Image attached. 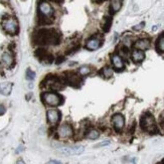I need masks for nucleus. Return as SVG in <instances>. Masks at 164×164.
Segmentation results:
<instances>
[{"label": "nucleus", "instance_id": "nucleus-7", "mask_svg": "<svg viewBox=\"0 0 164 164\" xmlns=\"http://www.w3.org/2000/svg\"><path fill=\"white\" fill-rule=\"evenodd\" d=\"M74 135V129L69 124H62L58 128V136L62 139H67Z\"/></svg>", "mask_w": 164, "mask_h": 164}, {"label": "nucleus", "instance_id": "nucleus-23", "mask_svg": "<svg viewBox=\"0 0 164 164\" xmlns=\"http://www.w3.org/2000/svg\"><path fill=\"white\" fill-rule=\"evenodd\" d=\"M25 76H26V80H28V81H33L34 78H35V73L33 71H31L30 69H27Z\"/></svg>", "mask_w": 164, "mask_h": 164}, {"label": "nucleus", "instance_id": "nucleus-30", "mask_svg": "<svg viewBox=\"0 0 164 164\" xmlns=\"http://www.w3.org/2000/svg\"><path fill=\"white\" fill-rule=\"evenodd\" d=\"M23 150H24V147H23V146H22V145H20V146H19V147L16 149V151H15V153H16V154H18V153H20V152H21V151H23Z\"/></svg>", "mask_w": 164, "mask_h": 164}, {"label": "nucleus", "instance_id": "nucleus-16", "mask_svg": "<svg viewBox=\"0 0 164 164\" xmlns=\"http://www.w3.org/2000/svg\"><path fill=\"white\" fill-rule=\"evenodd\" d=\"M131 58H132V61H133L134 62H141L144 61L145 54H144V52H143L142 50H134L133 51H132Z\"/></svg>", "mask_w": 164, "mask_h": 164}, {"label": "nucleus", "instance_id": "nucleus-27", "mask_svg": "<svg viewBox=\"0 0 164 164\" xmlns=\"http://www.w3.org/2000/svg\"><path fill=\"white\" fill-rule=\"evenodd\" d=\"M6 112V108L4 105L0 104V116H2V115H4Z\"/></svg>", "mask_w": 164, "mask_h": 164}, {"label": "nucleus", "instance_id": "nucleus-13", "mask_svg": "<svg viewBox=\"0 0 164 164\" xmlns=\"http://www.w3.org/2000/svg\"><path fill=\"white\" fill-rule=\"evenodd\" d=\"M135 50H146L150 47V40L148 38H140L134 44Z\"/></svg>", "mask_w": 164, "mask_h": 164}, {"label": "nucleus", "instance_id": "nucleus-21", "mask_svg": "<svg viewBox=\"0 0 164 164\" xmlns=\"http://www.w3.org/2000/svg\"><path fill=\"white\" fill-rule=\"evenodd\" d=\"M91 71H92V69H91L89 65H83V67L79 69V74L81 76H87L90 74Z\"/></svg>", "mask_w": 164, "mask_h": 164}, {"label": "nucleus", "instance_id": "nucleus-4", "mask_svg": "<svg viewBox=\"0 0 164 164\" xmlns=\"http://www.w3.org/2000/svg\"><path fill=\"white\" fill-rule=\"evenodd\" d=\"M41 100L45 105H48V106H58L62 103V98L60 95L55 94L54 92H47V93H43L41 95Z\"/></svg>", "mask_w": 164, "mask_h": 164}, {"label": "nucleus", "instance_id": "nucleus-3", "mask_svg": "<svg viewBox=\"0 0 164 164\" xmlns=\"http://www.w3.org/2000/svg\"><path fill=\"white\" fill-rule=\"evenodd\" d=\"M2 27L6 33L11 34V35H14V34L18 32V28H19L18 22L13 17H8V18L3 20Z\"/></svg>", "mask_w": 164, "mask_h": 164}, {"label": "nucleus", "instance_id": "nucleus-2", "mask_svg": "<svg viewBox=\"0 0 164 164\" xmlns=\"http://www.w3.org/2000/svg\"><path fill=\"white\" fill-rule=\"evenodd\" d=\"M140 125H141V128L143 130L149 134H155L158 132L154 117H153L150 113H146L143 115L141 118Z\"/></svg>", "mask_w": 164, "mask_h": 164}, {"label": "nucleus", "instance_id": "nucleus-33", "mask_svg": "<svg viewBox=\"0 0 164 164\" xmlns=\"http://www.w3.org/2000/svg\"><path fill=\"white\" fill-rule=\"evenodd\" d=\"M23 1H24V0H23Z\"/></svg>", "mask_w": 164, "mask_h": 164}, {"label": "nucleus", "instance_id": "nucleus-15", "mask_svg": "<svg viewBox=\"0 0 164 164\" xmlns=\"http://www.w3.org/2000/svg\"><path fill=\"white\" fill-rule=\"evenodd\" d=\"M12 91V84L5 82V83H1L0 84V94L3 96H8L10 95Z\"/></svg>", "mask_w": 164, "mask_h": 164}, {"label": "nucleus", "instance_id": "nucleus-25", "mask_svg": "<svg viewBox=\"0 0 164 164\" xmlns=\"http://www.w3.org/2000/svg\"><path fill=\"white\" fill-rule=\"evenodd\" d=\"M159 125H160V127L164 130V112H162L161 115H160V117H159Z\"/></svg>", "mask_w": 164, "mask_h": 164}, {"label": "nucleus", "instance_id": "nucleus-22", "mask_svg": "<svg viewBox=\"0 0 164 164\" xmlns=\"http://www.w3.org/2000/svg\"><path fill=\"white\" fill-rule=\"evenodd\" d=\"M69 80V84H71L72 86H74V87H78L79 86V83L81 82V80H80V76H76V75L72 76Z\"/></svg>", "mask_w": 164, "mask_h": 164}, {"label": "nucleus", "instance_id": "nucleus-32", "mask_svg": "<svg viewBox=\"0 0 164 164\" xmlns=\"http://www.w3.org/2000/svg\"><path fill=\"white\" fill-rule=\"evenodd\" d=\"M0 69H1V64H0Z\"/></svg>", "mask_w": 164, "mask_h": 164}, {"label": "nucleus", "instance_id": "nucleus-6", "mask_svg": "<svg viewBox=\"0 0 164 164\" xmlns=\"http://www.w3.org/2000/svg\"><path fill=\"white\" fill-rule=\"evenodd\" d=\"M85 150V147L82 145H75V146H65V147L60 148V151L65 155H80L82 154Z\"/></svg>", "mask_w": 164, "mask_h": 164}, {"label": "nucleus", "instance_id": "nucleus-10", "mask_svg": "<svg viewBox=\"0 0 164 164\" xmlns=\"http://www.w3.org/2000/svg\"><path fill=\"white\" fill-rule=\"evenodd\" d=\"M62 85H64L62 81H61L60 79H58L57 76H54V78H48L45 80V86L50 89L60 90V89H62Z\"/></svg>", "mask_w": 164, "mask_h": 164}, {"label": "nucleus", "instance_id": "nucleus-9", "mask_svg": "<svg viewBox=\"0 0 164 164\" xmlns=\"http://www.w3.org/2000/svg\"><path fill=\"white\" fill-rule=\"evenodd\" d=\"M47 118L48 123L51 125H57L61 119V114L58 110L55 109H50L47 112Z\"/></svg>", "mask_w": 164, "mask_h": 164}, {"label": "nucleus", "instance_id": "nucleus-26", "mask_svg": "<svg viewBox=\"0 0 164 164\" xmlns=\"http://www.w3.org/2000/svg\"><path fill=\"white\" fill-rule=\"evenodd\" d=\"M144 25H145V23H144V22H141V23L137 24V25L133 26V29H134V30H140V29L143 28V27H144Z\"/></svg>", "mask_w": 164, "mask_h": 164}, {"label": "nucleus", "instance_id": "nucleus-31", "mask_svg": "<svg viewBox=\"0 0 164 164\" xmlns=\"http://www.w3.org/2000/svg\"><path fill=\"white\" fill-rule=\"evenodd\" d=\"M16 164H26V163H25V162H24V161H23V160H21V159H19V160H18V161H17V163H16Z\"/></svg>", "mask_w": 164, "mask_h": 164}, {"label": "nucleus", "instance_id": "nucleus-24", "mask_svg": "<svg viewBox=\"0 0 164 164\" xmlns=\"http://www.w3.org/2000/svg\"><path fill=\"white\" fill-rule=\"evenodd\" d=\"M105 25H104V30L105 31H108L111 26V18H105Z\"/></svg>", "mask_w": 164, "mask_h": 164}, {"label": "nucleus", "instance_id": "nucleus-19", "mask_svg": "<svg viewBox=\"0 0 164 164\" xmlns=\"http://www.w3.org/2000/svg\"><path fill=\"white\" fill-rule=\"evenodd\" d=\"M156 47H157V50L160 52H164V34H162V35L158 38V40H157V43H156Z\"/></svg>", "mask_w": 164, "mask_h": 164}, {"label": "nucleus", "instance_id": "nucleus-29", "mask_svg": "<svg viewBox=\"0 0 164 164\" xmlns=\"http://www.w3.org/2000/svg\"><path fill=\"white\" fill-rule=\"evenodd\" d=\"M45 164H62L61 161H58V160H50L48 162H47Z\"/></svg>", "mask_w": 164, "mask_h": 164}, {"label": "nucleus", "instance_id": "nucleus-11", "mask_svg": "<svg viewBox=\"0 0 164 164\" xmlns=\"http://www.w3.org/2000/svg\"><path fill=\"white\" fill-rule=\"evenodd\" d=\"M1 62L6 68H10V67H12L13 64H14V58H13L11 52L4 51L1 55Z\"/></svg>", "mask_w": 164, "mask_h": 164}, {"label": "nucleus", "instance_id": "nucleus-12", "mask_svg": "<svg viewBox=\"0 0 164 164\" xmlns=\"http://www.w3.org/2000/svg\"><path fill=\"white\" fill-rule=\"evenodd\" d=\"M111 61H112V64L114 65V68L118 69V71H121L125 67V64H124V61L122 57H120L119 54H113L111 57Z\"/></svg>", "mask_w": 164, "mask_h": 164}, {"label": "nucleus", "instance_id": "nucleus-5", "mask_svg": "<svg viewBox=\"0 0 164 164\" xmlns=\"http://www.w3.org/2000/svg\"><path fill=\"white\" fill-rule=\"evenodd\" d=\"M38 14L43 19H50L54 15V8L47 1H40L38 4Z\"/></svg>", "mask_w": 164, "mask_h": 164}, {"label": "nucleus", "instance_id": "nucleus-20", "mask_svg": "<svg viewBox=\"0 0 164 164\" xmlns=\"http://www.w3.org/2000/svg\"><path fill=\"white\" fill-rule=\"evenodd\" d=\"M113 74H114L113 69H111L110 67L104 68V69H103V71H102V75H103L104 78H106V79H110L111 76H113Z\"/></svg>", "mask_w": 164, "mask_h": 164}, {"label": "nucleus", "instance_id": "nucleus-8", "mask_svg": "<svg viewBox=\"0 0 164 164\" xmlns=\"http://www.w3.org/2000/svg\"><path fill=\"white\" fill-rule=\"evenodd\" d=\"M112 123H113L115 130L117 132H120L122 129L124 128V125H125L124 116L121 114H115L112 117Z\"/></svg>", "mask_w": 164, "mask_h": 164}, {"label": "nucleus", "instance_id": "nucleus-28", "mask_svg": "<svg viewBox=\"0 0 164 164\" xmlns=\"http://www.w3.org/2000/svg\"><path fill=\"white\" fill-rule=\"evenodd\" d=\"M110 144V141H104L102 143H99L98 145H96V147H103V146H107V145H109Z\"/></svg>", "mask_w": 164, "mask_h": 164}, {"label": "nucleus", "instance_id": "nucleus-18", "mask_svg": "<svg viewBox=\"0 0 164 164\" xmlns=\"http://www.w3.org/2000/svg\"><path fill=\"white\" fill-rule=\"evenodd\" d=\"M87 138L88 139H91V140H96L100 137V132L96 130V129H91L90 131H88V133H87Z\"/></svg>", "mask_w": 164, "mask_h": 164}, {"label": "nucleus", "instance_id": "nucleus-17", "mask_svg": "<svg viewBox=\"0 0 164 164\" xmlns=\"http://www.w3.org/2000/svg\"><path fill=\"white\" fill-rule=\"evenodd\" d=\"M122 7V0H111L110 8L113 13L118 12Z\"/></svg>", "mask_w": 164, "mask_h": 164}, {"label": "nucleus", "instance_id": "nucleus-14", "mask_svg": "<svg viewBox=\"0 0 164 164\" xmlns=\"http://www.w3.org/2000/svg\"><path fill=\"white\" fill-rule=\"evenodd\" d=\"M100 47H101V40L99 38H96V37L90 38L86 43V47L90 50H96Z\"/></svg>", "mask_w": 164, "mask_h": 164}, {"label": "nucleus", "instance_id": "nucleus-1", "mask_svg": "<svg viewBox=\"0 0 164 164\" xmlns=\"http://www.w3.org/2000/svg\"><path fill=\"white\" fill-rule=\"evenodd\" d=\"M35 40L39 44H58L60 43V34L52 29L38 30Z\"/></svg>", "mask_w": 164, "mask_h": 164}]
</instances>
